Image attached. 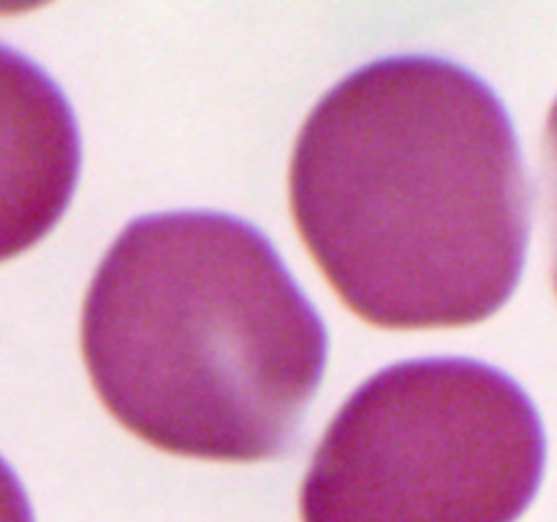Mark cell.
<instances>
[{
  "label": "cell",
  "mask_w": 557,
  "mask_h": 522,
  "mask_svg": "<svg viewBox=\"0 0 557 522\" xmlns=\"http://www.w3.org/2000/svg\"><path fill=\"white\" fill-rule=\"evenodd\" d=\"M292 212L337 297L375 326H468L498 313L528 250V179L493 87L430 54L337 82L305 120Z\"/></svg>",
  "instance_id": "obj_1"
},
{
  "label": "cell",
  "mask_w": 557,
  "mask_h": 522,
  "mask_svg": "<svg viewBox=\"0 0 557 522\" xmlns=\"http://www.w3.org/2000/svg\"><path fill=\"white\" fill-rule=\"evenodd\" d=\"M103 406L156 449L221 462L286 455L326 368V330L270 239L223 212L120 232L82 310Z\"/></svg>",
  "instance_id": "obj_2"
},
{
  "label": "cell",
  "mask_w": 557,
  "mask_h": 522,
  "mask_svg": "<svg viewBox=\"0 0 557 522\" xmlns=\"http://www.w3.org/2000/svg\"><path fill=\"white\" fill-rule=\"evenodd\" d=\"M544 460L542 419L517 381L476 359H408L332 419L302 522H515Z\"/></svg>",
  "instance_id": "obj_3"
},
{
  "label": "cell",
  "mask_w": 557,
  "mask_h": 522,
  "mask_svg": "<svg viewBox=\"0 0 557 522\" xmlns=\"http://www.w3.org/2000/svg\"><path fill=\"white\" fill-rule=\"evenodd\" d=\"M79 174V130L60 87L0 44V261L47 237Z\"/></svg>",
  "instance_id": "obj_4"
},
{
  "label": "cell",
  "mask_w": 557,
  "mask_h": 522,
  "mask_svg": "<svg viewBox=\"0 0 557 522\" xmlns=\"http://www.w3.org/2000/svg\"><path fill=\"white\" fill-rule=\"evenodd\" d=\"M544 183H547L549 232H553V281L557 294V101L549 112L547 134H544Z\"/></svg>",
  "instance_id": "obj_5"
},
{
  "label": "cell",
  "mask_w": 557,
  "mask_h": 522,
  "mask_svg": "<svg viewBox=\"0 0 557 522\" xmlns=\"http://www.w3.org/2000/svg\"><path fill=\"white\" fill-rule=\"evenodd\" d=\"M0 522H33L25 489L3 457H0Z\"/></svg>",
  "instance_id": "obj_6"
}]
</instances>
